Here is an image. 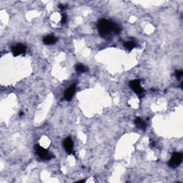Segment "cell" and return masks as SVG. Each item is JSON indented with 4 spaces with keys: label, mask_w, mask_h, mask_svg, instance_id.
Instances as JSON below:
<instances>
[{
    "label": "cell",
    "mask_w": 183,
    "mask_h": 183,
    "mask_svg": "<svg viewBox=\"0 0 183 183\" xmlns=\"http://www.w3.org/2000/svg\"><path fill=\"white\" fill-rule=\"evenodd\" d=\"M115 26V24L112 22V21L105 19H101V20H99L98 26H97L99 35L103 37H107L114 30Z\"/></svg>",
    "instance_id": "cell-1"
},
{
    "label": "cell",
    "mask_w": 183,
    "mask_h": 183,
    "mask_svg": "<svg viewBox=\"0 0 183 183\" xmlns=\"http://www.w3.org/2000/svg\"><path fill=\"white\" fill-rule=\"evenodd\" d=\"M35 148H36V152H37V155H38V156L39 157V158L42 159V160H47L55 158V156H54L52 153L49 152L48 150L43 148L42 147L39 146V145H36Z\"/></svg>",
    "instance_id": "cell-2"
},
{
    "label": "cell",
    "mask_w": 183,
    "mask_h": 183,
    "mask_svg": "<svg viewBox=\"0 0 183 183\" xmlns=\"http://www.w3.org/2000/svg\"><path fill=\"white\" fill-rule=\"evenodd\" d=\"M182 154L180 152H174L172 154V156L169 161V166L170 168H175L178 167L182 163Z\"/></svg>",
    "instance_id": "cell-3"
},
{
    "label": "cell",
    "mask_w": 183,
    "mask_h": 183,
    "mask_svg": "<svg viewBox=\"0 0 183 183\" xmlns=\"http://www.w3.org/2000/svg\"><path fill=\"white\" fill-rule=\"evenodd\" d=\"M130 87L140 98H142V97L144 96V90H143V89L140 86V80H138V79H135V80L130 81Z\"/></svg>",
    "instance_id": "cell-4"
},
{
    "label": "cell",
    "mask_w": 183,
    "mask_h": 183,
    "mask_svg": "<svg viewBox=\"0 0 183 183\" xmlns=\"http://www.w3.org/2000/svg\"><path fill=\"white\" fill-rule=\"evenodd\" d=\"M26 52V47L22 44H17L12 47V53L15 57L22 55Z\"/></svg>",
    "instance_id": "cell-5"
},
{
    "label": "cell",
    "mask_w": 183,
    "mask_h": 183,
    "mask_svg": "<svg viewBox=\"0 0 183 183\" xmlns=\"http://www.w3.org/2000/svg\"><path fill=\"white\" fill-rule=\"evenodd\" d=\"M75 91H76V85H72L70 87L65 91V99L67 101H70L74 96Z\"/></svg>",
    "instance_id": "cell-6"
},
{
    "label": "cell",
    "mask_w": 183,
    "mask_h": 183,
    "mask_svg": "<svg viewBox=\"0 0 183 183\" xmlns=\"http://www.w3.org/2000/svg\"><path fill=\"white\" fill-rule=\"evenodd\" d=\"M64 148L68 154L73 153V142L70 137H67L64 141Z\"/></svg>",
    "instance_id": "cell-7"
},
{
    "label": "cell",
    "mask_w": 183,
    "mask_h": 183,
    "mask_svg": "<svg viewBox=\"0 0 183 183\" xmlns=\"http://www.w3.org/2000/svg\"><path fill=\"white\" fill-rule=\"evenodd\" d=\"M135 124L136 125L137 127H138L139 129H141V130H145L147 127V125L144 121H143L140 117H137L135 120Z\"/></svg>",
    "instance_id": "cell-8"
},
{
    "label": "cell",
    "mask_w": 183,
    "mask_h": 183,
    "mask_svg": "<svg viewBox=\"0 0 183 183\" xmlns=\"http://www.w3.org/2000/svg\"><path fill=\"white\" fill-rule=\"evenodd\" d=\"M57 38L53 35H49L47 37H46L45 38H44L43 42L45 45H54L55 42H57Z\"/></svg>",
    "instance_id": "cell-9"
},
{
    "label": "cell",
    "mask_w": 183,
    "mask_h": 183,
    "mask_svg": "<svg viewBox=\"0 0 183 183\" xmlns=\"http://www.w3.org/2000/svg\"><path fill=\"white\" fill-rule=\"evenodd\" d=\"M75 69H76V71L79 73H85L88 70L87 67L84 66L82 64H77V65L75 66Z\"/></svg>",
    "instance_id": "cell-10"
},
{
    "label": "cell",
    "mask_w": 183,
    "mask_h": 183,
    "mask_svg": "<svg viewBox=\"0 0 183 183\" xmlns=\"http://www.w3.org/2000/svg\"><path fill=\"white\" fill-rule=\"evenodd\" d=\"M124 45L125 48H127L129 51L132 50V49L135 47V46H136L135 43L133 42H127L125 43Z\"/></svg>",
    "instance_id": "cell-11"
},
{
    "label": "cell",
    "mask_w": 183,
    "mask_h": 183,
    "mask_svg": "<svg viewBox=\"0 0 183 183\" xmlns=\"http://www.w3.org/2000/svg\"><path fill=\"white\" fill-rule=\"evenodd\" d=\"M182 75H183V72L182 70H176L175 72V76H176V78L177 79H180L181 78H182Z\"/></svg>",
    "instance_id": "cell-12"
},
{
    "label": "cell",
    "mask_w": 183,
    "mask_h": 183,
    "mask_svg": "<svg viewBox=\"0 0 183 183\" xmlns=\"http://www.w3.org/2000/svg\"><path fill=\"white\" fill-rule=\"evenodd\" d=\"M67 19V15H65V14H63V15H62V20H61L62 24H65V23H66Z\"/></svg>",
    "instance_id": "cell-13"
},
{
    "label": "cell",
    "mask_w": 183,
    "mask_h": 183,
    "mask_svg": "<svg viewBox=\"0 0 183 183\" xmlns=\"http://www.w3.org/2000/svg\"><path fill=\"white\" fill-rule=\"evenodd\" d=\"M59 9H60L62 11H63L64 9H65V8H66V6L64 5H62V4H60V5H59Z\"/></svg>",
    "instance_id": "cell-14"
}]
</instances>
